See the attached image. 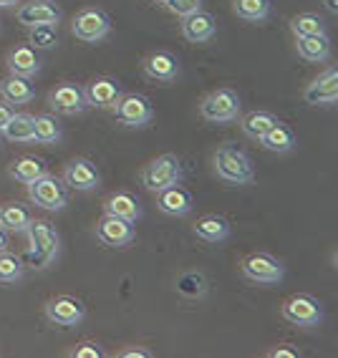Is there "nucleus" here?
Masks as SVG:
<instances>
[{
  "mask_svg": "<svg viewBox=\"0 0 338 358\" xmlns=\"http://www.w3.org/2000/svg\"><path fill=\"white\" fill-rule=\"evenodd\" d=\"M212 164H215L217 177L227 182V185L245 187L253 185V179H255V166H253L250 154L237 147V144H230V141L223 144V147H217Z\"/></svg>",
  "mask_w": 338,
  "mask_h": 358,
  "instance_id": "nucleus-1",
  "label": "nucleus"
},
{
  "mask_svg": "<svg viewBox=\"0 0 338 358\" xmlns=\"http://www.w3.org/2000/svg\"><path fill=\"white\" fill-rule=\"evenodd\" d=\"M28 260L36 265V268H45L53 257L58 255V245H61V237L51 227V222L45 220H33L28 224Z\"/></svg>",
  "mask_w": 338,
  "mask_h": 358,
  "instance_id": "nucleus-2",
  "label": "nucleus"
},
{
  "mask_svg": "<svg viewBox=\"0 0 338 358\" xmlns=\"http://www.w3.org/2000/svg\"><path fill=\"white\" fill-rule=\"evenodd\" d=\"M139 179L149 192H162L167 187L179 185L182 182V159L177 154H160L157 159L144 164Z\"/></svg>",
  "mask_w": 338,
  "mask_h": 358,
  "instance_id": "nucleus-3",
  "label": "nucleus"
},
{
  "mask_svg": "<svg viewBox=\"0 0 338 358\" xmlns=\"http://www.w3.org/2000/svg\"><path fill=\"white\" fill-rule=\"evenodd\" d=\"M240 96H237V91L232 89H215L212 94L202 99L199 103V114H202L204 122L210 124H232L240 119Z\"/></svg>",
  "mask_w": 338,
  "mask_h": 358,
  "instance_id": "nucleus-4",
  "label": "nucleus"
},
{
  "mask_svg": "<svg viewBox=\"0 0 338 358\" xmlns=\"http://www.w3.org/2000/svg\"><path fill=\"white\" fill-rule=\"evenodd\" d=\"M28 199H31L36 207L61 212L69 205V187H66L64 179H58L45 172L43 177L28 182Z\"/></svg>",
  "mask_w": 338,
  "mask_h": 358,
  "instance_id": "nucleus-5",
  "label": "nucleus"
},
{
  "mask_svg": "<svg viewBox=\"0 0 338 358\" xmlns=\"http://www.w3.org/2000/svg\"><path fill=\"white\" fill-rule=\"evenodd\" d=\"M240 270L248 280L258 282V285H275L286 275V265L270 252H250L240 262Z\"/></svg>",
  "mask_w": 338,
  "mask_h": 358,
  "instance_id": "nucleus-6",
  "label": "nucleus"
},
{
  "mask_svg": "<svg viewBox=\"0 0 338 358\" xmlns=\"http://www.w3.org/2000/svg\"><path fill=\"white\" fill-rule=\"evenodd\" d=\"M283 318L288 323H293L298 328H316L323 320V308H321L318 298H313L308 293H295L290 295L281 308Z\"/></svg>",
  "mask_w": 338,
  "mask_h": 358,
  "instance_id": "nucleus-7",
  "label": "nucleus"
},
{
  "mask_svg": "<svg viewBox=\"0 0 338 358\" xmlns=\"http://www.w3.org/2000/svg\"><path fill=\"white\" fill-rule=\"evenodd\" d=\"M73 36L83 43H99L111 33V18L101 8H83L73 18Z\"/></svg>",
  "mask_w": 338,
  "mask_h": 358,
  "instance_id": "nucleus-8",
  "label": "nucleus"
},
{
  "mask_svg": "<svg viewBox=\"0 0 338 358\" xmlns=\"http://www.w3.org/2000/svg\"><path fill=\"white\" fill-rule=\"evenodd\" d=\"M114 114L116 122L124 124V127H147L149 122L154 119V109L149 103L147 96L141 94H122L119 101L114 103Z\"/></svg>",
  "mask_w": 338,
  "mask_h": 358,
  "instance_id": "nucleus-9",
  "label": "nucleus"
},
{
  "mask_svg": "<svg viewBox=\"0 0 338 358\" xmlns=\"http://www.w3.org/2000/svg\"><path fill=\"white\" fill-rule=\"evenodd\" d=\"M43 313L53 326L73 328L86 318V306L78 298H73V295H56V298L45 301Z\"/></svg>",
  "mask_w": 338,
  "mask_h": 358,
  "instance_id": "nucleus-10",
  "label": "nucleus"
},
{
  "mask_svg": "<svg viewBox=\"0 0 338 358\" xmlns=\"http://www.w3.org/2000/svg\"><path fill=\"white\" fill-rule=\"evenodd\" d=\"M134 222H129V220L114 217V215L104 212V217L96 222V240L106 248H127V245L134 243Z\"/></svg>",
  "mask_w": 338,
  "mask_h": 358,
  "instance_id": "nucleus-11",
  "label": "nucleus"
},
{
  "mask_svg": "<svg viewBox=\"0 0 338 358\" xmlns=\"http://www.w3.org/2000/svg\"><path fill=\"white\" fill-rule=\"evenodd\" d=\"M48 103H51V109L56 111V114H66V116L83 114V111L89 109L83 86L81 83H73V81L58 83L56 89L51 91V96H48Z\"/></svg>",
  "mask_w": 338,
  "mask_h": 358,
  "instance_id": "nucleus-12",
  "label": "nucleus"
},
{
  "mask_svg": "<svg viewBox=\"0 0 338 358\" xmlns=\"http://www.w3.org/2000/svg\"><path fill=\"white\" fill-rule=\"evenodd\" d=\"M86 101L94 109H114V103L119 101V96L124 94L122 83L111 76H96L83 86Z\"/></svg>",
  "mask_w": 338,
  "mask_h": 358,
  "instance_id": "nucleus-13",
  "label": "nucleus"
},
{
  "mask_svg": "<svg viewBox=\"0 0 338 358\" xmlns=\"http://www.w3.org/2000/svg\"><path fill=\"white\" fill-rule=\"evenodd\" d=\"M64 182L66 187H73L78 192H91L99 187L101 182V174L96 169V164L86 157H76V159H71L64 169Z\"/></svg>",
  "mask_w": 338,
  "mask_h": 358,
  "instance_id": "nucleus-14",
  "label": "nucleus"
},
{
  "mask_svg": "<svg viewBox=\"0 0 338 358\" xmlns=\"http://www.w3.org/2000/svg\"><path fill=\"white\" fill-rule=\"evenodd\" d=\"M303 99L311 106H328V103H336L338 99V71L333 66L321 73L318 78H313L311 83L303 91Z\"/></svg>",
  "mask_w": 338,
  "mask_h": 358,
  "instance_id": "nucleus-15",
  "label": "nucleus"
},
{
  "mask_svg": "<svg viewBox=\"0 0 338 358\" xmlns=\"http://www.w3.org/2000/svg\"><path fill=\"white\" fill-rule=\"evenodd\" d=\"M61 8L56 0H31L18 8V23L23 26H58Z\"/></svg>",
  "mask_w": 338,
  "mask_h": 358,
  "instance_id": "nucleus-16",
  "label": "nucleus"
},
{
  "mask_svg": "<svg viewBox=\"0 0 338 358\" xmlns=\"http://www.w3.org/2000/svg\"><path fill=\"white\" fill-rule=\"evenodd\" d=\"M144 73H147L152 81L160 83H172L179 76V61L174 53L169 51H154L144 58Z\"/></svg>",
  "mask_w": 338,
  "mask_h": 358,
  "instance_id": "nucleus-17",
  "label": "nucleus"
},
{
  "mask_svg": "<svg viewBox=\"0 0 338 358\" xmlns=\"http://www.w3.org/2000/svg\"><path fill=\"white\" fill-rule=\"evenodd\" d=\"M157 207H160L164 215H172V217H185L190 215L192 207H195V199H192L190 189H185L182 185H172L157 192Z\"/></svg>",
  "mask_w": 338,
  "mask_h": 358,
  "instance_id": "nucleus-18",
  "label": "nucleus"
},
{
  "mask_svg": "<svg viewBox=\"0 0 338 358\" xmlns=\"http://www.w3.org/2000/svg\"><path fill=\"white\" fill-rule=\"evenodd\" d=\"M215 31H217L215 15L204 13L202 8L182 18V36H185L190 43H207V41L215 36Z\"/></svg>",
  "mask_w": 338,
  "mask_h": 358,
  "instance_id": "nucleus-19",
  "label": "nucleus"
},
{
  "mask_svg": "<svg viewBox=\"0 0 338 358\" xmlns=\"http://www.w3.org/2000/svg\"><path fill=\"white\" fill-rule=\"evenodd\" d=\"M6 66L13 76L33 78L41 71V58L33 45H15V48L8 51Z\"/></svg>",
  "mask_w": 338,
  "mask_h": 358,
  "instance_id": "nucleus-20",
  "label": "nucleus"
},
{
  "mask_svg": "<svg viewBox=\"0 0 338 358\" xmlns=\"http://www.w3.org/2000/svg\"><path fill=\"white\" fill-rule=\"evenodd\" d=\"M295 51L308 64H323L331 56V38L328 33H316V36H298L295 38Z\"/></svg>",
  "mask_w": 338,
  "mask_h": 358,
  "instance_id": "nucleus-21",
  "label": "nucleus"
},
{
  "mask_svg": "<svg viewBox=\"0 0 338 358\" xmlns=\"http://www.w3.org/2000/svg\"><path fill=\"white\" fill-rule=\"evenodd\" d=\"M192 230H195V235H197L199 240H204V243L220 245L230 237L232 227L223 215H202V217H197V222L192 224Z\"/></svg>",
  "mask_w": 338,
  "mask_h": 358,
  "instance_id": "nucleus-22",
  "label": "nucleus"
},
{
  "mask_svg": "<svg viewBox=\"0 0 338 358\" xmlns=\"http://www.w3.org/2000/svg\"><path fill=\"white\" fill-rule=\"evenodd\" d=\"M0 99L10 106H23V103H31L36 99V89H33L31 78L23 76H6L0 81Z\"/></svg>",
  "mask_w": 338,
  "mask_h": 358,
  "instance_id": "nucleus-23",
  "label": "nucleus"
},
{
  "mask_svg": "<svg viewBox=\"0 0 338 358\" xmlns=\"http://www.w3.org/2000/svg\"><path fill=\"white\" fill-rule=\"evenodd\" d=\"M33 222V212L20 202H6L0 205V227L6 232H26Z\"/></svg>",
  "mask_w": 338,
  "mask_h": 358,
  "instance_id": "nucleus-24",
  "label": "nucleus"
},
{
  "mask_svg": "<svg viewBox=\"0 0 338 358\" xmlns=\"http://www.w3.org/2000/svg\"><path fill=\"white\" fill-rule=\"evenodd\" d=\"M258 141H260L262 149H268V152H275V154H286V152H293L295 149L293 129L283 122H278L273 129H268Z\"/></svg>",
  "mask_w": 338,
  "mask_h": 358,
  "instance_id": "nucleus-25",
  "label": "nucleus"
},
{
  "mask_svg": "<svg viewBox=\"0 0 338 358\" xmlns=\"http://www.w3.org/2000/svg\"><path fill=\"white\" fill-rule=\"evenodd\" d=\"M104 212L106 215H114V217L129 220V222H136L141 217V207L136 202L134 194L129 192H114L111 197L104 202Z\"/></svg>",
  "mask_w": 338,
  "mask_h": 358,
  "instance_id": "nucleus-26",
  "label": "nucleus"
},
{
  "mask_svg": "<svg viewBox=\"0 0 338 358\" xmlns=\"http://www.w3.org/2000/svg\"><path fill=\"white\" fill-rule=\"evenodd\" d=\"M64 139V129L53 114H36L33 116V141L38 144H58Z\"/></svg>",
  "mask_w": 338,
  "mask_h": 358,
  "instance_id": "nucleus-27",
  "label": "nucleus"
},
{
  "mask_svg": "<svg viewBox=\"0 0 338 358\" xmlns=\"http://www.w3.org/2000/svg\"><path fill=\"white\" fill-rule=\"evenodd\" d=\"M281 122L275 114H270V111H250V114L240 116V129H243V134L250 136V139H260L268 129H273L275 124Z\"/></svg>",
  "mask_w": 338,
  "mask_h": 358,
  "instance_id": "nucleus-28",
  "label": "nucleus"
},
{
  "mask_svg": "<svg viewBox=\"0 0 338 358\" xmlns=\"http://www.w3.org/2000/svg\"><path fill=\"white\" fill-rule=\"evenodd\" d=\"M45 172H48V166H45V162L38 159V157H20V159H15L13 164L8 166V174H10L15 182H23V185L43 177Z\"/></svg>",
  "mask_w": 338,
  "mask_h": 358,
  "instance_id": "nucleus-29",
  "label": "nucleus"
},
{
  "mask_svg": "<svg viewBox=\"0 0 338 358\" xmlns=\"http://www.w3.org/2000/svg\"><path fill=\"white\" fill-rule=\"evenodd\" d=\"M235 13L237 18L248 20V23H262L273 10L270 0H235Z\"/></svg>",
  "mask_w": 338,
  "mask_h": 358,
  "instance_id": "nucleus-30",
  "label": "nucleus"
},
{
  "mask_svg": "<svg viewBox=\"0 0 338 358\" xmlns=\"http://www.w3.org/2000/svg\"><path fill=\"white\" fill-rule=\"evenodd\" d=\"M6 139L15 141V144H26L33 141V116L31 114H13V119L6 124V129L0 131Z\"/></svg>",
  "mask_w": 338,
  "mask_h": 358,
  "instance_id": "nucleus-31",
  "label": "nucleus"
},
{
  "mask_svg": "<svg viewBox=\"0 0 338 358\" xmlns=\"http://www.w3.org/2000/svg\"><path fill=\"white\" fill-rule=\"evenodd\" d=\"M23 273H26L23 257L3 250V252H0V282H3V285H13V282H18L20 278H23Z\"/></svg>",
  "mask_w": 338,
  "mask_h": 358,
  "instance_id": "nucleus-32",
  "label": "nucleus"
},
{
  "mask_svg": "<svg viewBox=\"0 0 338 358\" xmlns=\"http://www.w3.org/2000/svg\"><path fill=\"white\" fill-rule=\"evenodd\" d=\"M290 31L293 36H316V33H325V23L318 13H298L290 18Z\"/></svg>",
  "mask_w": 338,
  "mask_h": 358,
  "instance_id": "nucleus-33",
  "label": "nucleus"
},
{
  "mask_svg": "<svg viewBox=\"0 0 338 358\" xmlns=\"http://www.w3.org/2000/svg\"><path fill=\"white\" fill-rule=\"evenodd\" d=\"M28 43L33 48H56L58 45V31L56 26H31V33H28Z\"/></svg>",
  "mask_w": 338,
  "mask_h": 358,
  "instance_id": "nucleus-34",
  "label": "nucleus"
},
{
  "mask_svg": "<svg viewBox=\"0 0 338 358\" xmlns=\"http://www.w3.org/2000/svg\"><path fill=\"white\" fill-rule=\"evenodd\" d=\"M177 290L187 298H197L207 290V280H204L202 273H185V275H179Z\"/></svg>",
  "mask_w": 338,
  "mask_h": 358,
  "instance_id": "nucleus-35",
  "label": "nucleus"
},
{
  "mask_svg": "<svg viewBox=\"0 0 338 358\" xmlns=\"http://www.w3.org/2000/svg\"><path fill=\"white\" fill-rule=\"evenodd\" d=\"M162 6H164L169 13L179 15V18H185V15L195 13V10H199V8H202V0H164Z\"/></svg>",
  "mask_w": 338,
  "mask_h": 358,
  "instance_id": "nucleus-36",
  "label": "nucleus"
},
{
  "mask_svg": "<svg viewBox=\"0 0 338 358\" xmlns=\"http://www.w3.org/2000/svg\"><path fill=\"white\" fill-rule=\"evenodd\" d=\"M69 356L71 358H104L106 351H104V345L96 343V341H81V343H76L73 351H69Z\"/></svg>",
  "mask_w": 338,
  "mask_h": 358,
  "instance_id": "nucleus-37",
  "label": "nucleus"
},
{
  "mask_svg": "<svg viewBox=\"0 0 338 358\" xmlns=\"http://www.w3.org/2000/svg\"><path fill=\"white\" fill-rule=\"evenodd\" d=\"M116 356L119 358H154V353L149 351L147 345H127V348H122Z\"/></svg>",
  "mask_w": 338,
  "mask_h": 358,
  "instance_id": "nucleus-38",
  "label": "nucleus"
},
{
  "mask_svg": "<svg viewBox=\"0 0 338 358\" xmlns=\"http://www.w3.org/2000/svg\"><path fill=\"white\" fill-rule=\"evenodd\" d=\"M298 356L300 353L290 343H281L278 348H270L268 351V358H298Z\"/></svg>",
  "mask_w": 338,
  "mask_h": 358,
  "instance_id": "nucleus-39",
  "label": "nucleus"
},
{
  "mask_svg": "<svg viewBox=\"0 0 338 358\" xmlns=\"http://www.w3.org/2000/svg\"><path fill=\"white\" fill-rule=\"evenodd\" d=\"M13 106H10V103H0V131H3V129H6V124L10 122V119H13Z\"/></svg>",
  "mask_w": 338,
  "mask_h": 358,
  "instance_id": "nucleus-40",
  "label": "nucleus"
},
{
  "mask_svg": "<svg viewBox=\"0 0 338 358\" xmlns=\"http://www.w3.org/2000/svg\"><path fill=\"white\" fill-rule=\"evenodd\" d=\"M8 245H10V243H8V232L0 227V252H3V250H8Z\"/></svg>",
  "mask_w": 338,
  "mask_h": 358,
  "instance_id": "nucleus-41",
  "label": "nucleus"
},
{
  "mask_svg": "<svg viewBox=\"0 0 338 358\" xmlns=\"http://www.w3.org/2000/svg\"><path fill=\"white\" fill-rule=\"evenodd\" d=\"M325 8L328 13H338V0H325Z\"/></svg>",
  "mask_w": 338,
  "mask_h": 358,
  "instance_id": "nucleus-42",
  "label": "nucleus"
},
{
  "mask_svg": "<svg viewBox=\"0 0 338 358\" xmlns=\"http://www.w3.org/2000/svg\"><path fill=\"white\" fill-rule=\"evenodd\" d=\"M20 0H0V8H8V6H15Z\"/></svg>",
  "mask_w": 338,
  "mask_h": 358,
  "instance_id": "nucleus-43",
  "label": "nucleus"
},
{
  "mask_svg": "<svg viewBox=\"0 0 338 358\" xmlns=\"http://www.w3.org/2000/svg\"><path fill=\"white\" fill-rule=\"evenodd\" d=\"M154 3H164V0H154Z\"/></svg>",
  "mask_w": 338,
  "mask_h": 358,
  "instance_id": "nucleus-44",
  "label": "nucleus"
}]
</instances>
